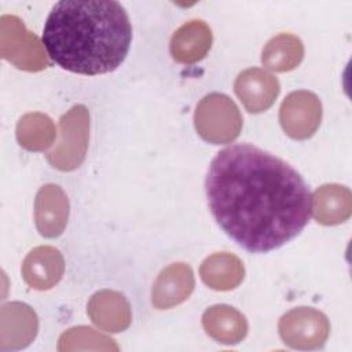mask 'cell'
I'll return each mask as SVG.
<instances>
[{
	"instance_id": "1",
	"label": "cell",
	"mask_w": 352,
	"mask_h": 352,
	"mask_svg": "<svg viewBox=\"0 0 352 352\" xmlns=\"http://www.w3.org/2000/svg\"><path fill=\"white\" fill-rule=\"evenodd\" d=\"M205 190L217 224L252 253H267L297 236L312 212V197L300 173L252 144L219 151Z\"/></svg>"
},
{
	"instance_id": "2",
	"label": "cell",
	"mask_w": 352,
	"mask_h": 352,
	"mask_svg": "<svg viewBox=\"0 0 352 352\" xmlns=\"http://www.w3.org/2000/svg\"><path fill=\"white\" fill-rule=\"evenodd\" d=\"M132 26L114 0H62L47 16L43 44L62 69L95 76L113 72L125 59Z\"/></svg>"
},
{
	"instance_id": "3",
	"label": "cell",
	"mask_w": 352,
	"mask_h": 352,
	"mask_svg": "<svg viewBox=\"0 0 352 352\" xmlns=\"http://www.w3.org/2000/svg\"><path fill=\"white\" fill-rule=\"evenodd\" d=\"M195 128L209 143L223 144L238 138L242 117L236 104L224 94L206 95L197 106Z\"/></svg>"
},
{
	"instance_id": "4",
	"label": "cell",
	"mask_w": 352,
	"mask_h": 352,
	"mask_svg": "<svg viewBox=\"0 0 352 352\" xmlns=\"http://www.w3.org/2000/svg\"><path fill=\"white\" fill-rule=\"evenodd\" d=\"M0 51L18 69L37 72L48 66L44 44L15 15H3L0 19Z\"/></svg>"
},
{
	"instance_id": "5",
	"label": "cell",
	"mask_w": 352,
	"mask_h": 352,
	"mask_svg": "<svg viewBox=\"0 0 352 352\" xmlns=\"http://www.w3.org/2000/svg\"><path fill=\"white\" fill-rule=\"evenodd\" d=\"M59 140L52 151L47 154L48 162L60 170H73L85 158L89 136L88 110L77 104L72 107L59 121Z\"/></svg>"
},
{
	"instance_id": "6",
	"label": "cell",
	"mask_w": 352,
	"mask_h": 352,
	"mask_svg": "<svg viewBox=\"0 0 352 352\" xmlns=\"http://www.w3.org/2000/svg\"><path fill=\"white\" fill-rule=\"evenodd\" d=\"M330 324L327 318L314 309L307 307L294 308L285 314L279 322V334L282 340L300 349L319 348L324 344Z\"/></svg>"
},
{
	"instance_id": "7",
	"label": "cell",
	"mask_w": 352,
	"mask_h": 352,
	"mask_svg": "<svg viewBox=\"0 0 352 352\" xmlns=\"http://www.w3.org/2000/svg\"><path fill=\"white\" fill-rule=\"evenodd\" d=\"M322 118L319 98L308 91H296L285 98L279 111L280 125L293 139L311 138Z\"/></svg>"
},
{
	"instance_id": "8",
	"label": "cell",
	"mask_w": 352,
	"mask_h": 352,
	"mask_svg": "<svg viewBox=\"0 0 352 352\" xmlns=\"http://www.w3.org/2000/svg\"><path fill=\"white\" fill-rule=\"evenodd\" d=\"M234 88L236 96L250 113L265 111L272 106L279 94L276 77L258 67L242 72L236 77Z\"/></svg>"
},
{
	"instance_id": "9",
	"label": "cell",
	"mask_w": 352,
	"mask_h": 352,
	"mask_svg": "<svg viewBox=\"0 0 352 352\" xmlns=\"http://www.w3.org/2000/svg\"><path fill=\"white\" fill-rule=\"evenodd\" d=\"M69 216V201L59 186L41 187L34 201V220L38 232L45 238H55L65 230Z\"/></svg>"
},
{
	"instance_id": "10",
	"label": "cell",
	"mask_w": 352,
	"mask_h": 352,
	"mask_svg": "<svg viewBox=\"0 0 352 352\" xmlns=\"http://www.w3.org/2000/svg\"><path fill=\"white\" fill-rule=\"evenodd\" d=\"M194 289V275L184 263H176L161 271L153 286V304L168 309L183 302Z\"/></svg>"
},
{
	"instance_id": "11",
	"label": "cell",
	"mask_w": 352,
	"mask_h": 352,
	"mask_svg": "<svg viewBox=\"0 0 352 352\" xmlns=\"http://www.w3.org/2000/svg\"><path fill=\"white\" fill-rule=\"evenodd\" d=\"M65 271L63 257L52 246H38L33 249L22 264V275L26 283L38 290L55 286Z\"/></svg>"
},
{
	"instance_id": "12",
	"label": "cell",
	"mask_w": 352,
	"mask_h": 352,
	"mask_svg": "<svg viewBox=\"0 0 352 352\" xmlns=\"http://www.w3.org/2000/svg\"><path fill=\"white\" fill-rule=\"evenodd\" d=\"M37 333V316L23 302H10L1 307V349L26 346Z\"/></svg>"
},
{
	"instance_id": "13",
	"label": "cell",
	"mask_w": 352,
	"mask_h": 352,
	"mask_svg": "<svg viewBox=\"0 0 352 352\" xmlns=\"http://www.w3.org/2000/svg\"><path fill=\"white\" fill-rule=\"evenodd\" d=\"M212 45V30L202 19H192L180 26L170 40V54L180 63L202 59Z\"/></svg>"
},
{
	"instance_id": "14",
	"label": "cell",
	"mask_w": 352,
	"mask_h": 352,
	"mask_svg": "<svg viewBox=\"0 0 352 352\" xmlns=\"http://www.w3.org/2000/svg\"><path fill=\"white\" fill-rule=\"evenodd\" d=\"M92 322L106 331H122L131 322V309L125 297L113 290L95 293L88 302Z\"/></svg>"
},
{
	"instance_id": "15",
	"label": "cell",
	"mask_w": 352,
	"mask_h": 352,
	"mask_svg": "<svg viewBox=\"0 0 352 352\" xmlns=\"http://www.w3.org/2000/svg\"><path fill=\"white\" fill-rule=\"evenodd\" d=\"M351 191L338 184H324L315 191L312 210L318 223L333 226L345 221L351 214Z\"/></svg>"
},
{
	"instance_id": "16",
	"label": "cell",
	"mask_w": 352,
	"mask_h": 352,
	"mask_svg": "<svg viewBox=\"0 0 352 352\" xmlns=\"http://www.w3.org/2000/svg\"><path fill=\"white\" fill-rule=\"evenodd\" d=\"M206 333L224 344L239 342L248 331L245 316L228 305H214L202 316Z\"/></svg>"
},
{
	"instance_id": "17",
	"label": "cell",
	"mask_w": 352,
	"mask_h": 352,
	"mask_svg": "<svg viewBox=\"0 0 352 352\" xmlns=\"http://www.w3.org/2000/svg\"><path fill=\"white\" fill-rule=\"evenodd\" d=\"M202 280L214 290H230L243 279L241 260L230 253H214L204 260L199 268Z\"/></svg>"
},
{
	"instance_id": "18",
	"label": "cell",
	"mask_w": 352,
	"mask_h": 352,
	"mask_svg": "<svg viewBox=\"0 0 352 352\" xmlns=\"http://www.w3.org/2000/svg\"><path fill=\"white\" fill-rule=\"evenodd\" d=\"M304 56L301 40L290 33H280L272 37L263 50V65L274 72H289L298 66Z\"/></svg>"
},
{
	"instance_id": "19",
	"label": "cell",
	"mask_w": 352,
	"mask_h": 352,
	"mask_svg": "<svg viewBox=\"0 0 352 352\" xmlns=\"http://www.w3.org/2000/svg\"><path fill=\"white\" fill-rule=\"evenodd\" d=\"M55 125L50 117L41 113L25 114L16 125L19 144L30 151H43L55 140Z\"/></svg>"
}]
</instances>
